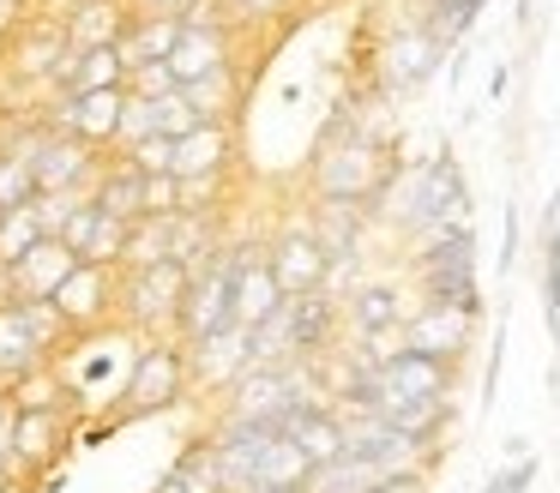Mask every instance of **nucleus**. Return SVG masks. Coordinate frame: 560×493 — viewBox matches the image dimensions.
I'll use <instances>...</instances> for the list:
<instances>
[{
	"label": "nucleus",
	"instance_id": "1",
	"mask_svg": "<svg viewBox=\"0 0 560 493\" xmlns=\"http://www.w3.org/2000/svg\"><path fill=\"white\" fill-rule=\"evenodd\" d=\"M380 216H386L410 247L422 235H434V228H446V223H470V180H464L458 156L434 151V156H422V163L398 168V180H392V192L380 199L374 223Z\"/></svg>",
	"mask_w": 560,
	"mask_h": 493
},
{
	"label": "nucleus",
	"instance_id": "2",
	"mask_svg": "<svg viewBox=\"0 0 560 493\" xmlns=\"http://www.w3.org/2000/svg\"><path fill=\"white\" fill-rule=\"evenodd\" d=\"M398 144L392 132H343V139H319L314 163H307V187L314 199H338V204H368L380 211V199L398 180Z\"/></svg>",
	"mask_w": 560,
	"mask_h": 493
},
{
	"label": "nucleus",
	"instance_id": "3",
	"mask_svg": "<svg viewBox=\"0 0 560 493\" xmlns=\"http://www.w3.org/2000/svg\"><path fill=\"white\" fill-rule=\"evenodd\" d=\"M194 397L187 385V343L182 337H158V343H139V361L121 385V403L109 409L103 427H127V421L163 415V409H182Z\"/></svg>",
	"mask_w": 560,
	"mask_h": 493
},
{
	"label": "nucleus",
	"instance_id": "4",
	"mask_svg": "<svg viewBox=\"0 0 560 493\" xmlns=\"http://www.w3.org/2000/svg\"><path fill=\"white\" fill-rule=\"evenodd\" d=\"M302 397H326L302 361H290V367H247L235 385L218 391V415L211 421H278L283 427V415H290Z\"/></svg>",
	"mask_w": 560,
	"mask_h": 493
},
{
	"label": "nucleus",
	"instance_id": "5",
	"mask_svg": "<svg viewBox=\"0 0 560 493\" xmlns=\"http://www.w3.org/2000/svg\"><path fill=\"white\" fill-rule=\"evenodd\" d=\"M79 445V403L55 409H13V476L19 488H37L73 457Z\"/></svg>",
	"mask_w": 560,
	"mask_h": 493
},
{
	"label": "nucleus",
	"instance_id": "6",
	"mask_svg": "<svg viewBox=\"0 0 560 493\" xmlns=\"http://www.w3.org/2000/svg\"><path fill=\"white\" fill-rule=\"evenodd\" d=\"M182 265H145V271H121V331H133L139 343L158 337H182V295H187Z\"/></svg>",
	"mask_w": 560,
	"mask_h": 493
},
{
	"label": "nucleus",
	"instance_id": "7",
	"mask_svg": "<svg viewBox=\"0 0 560 493\" xmlns=\"http://www.w3.org/2000/svg\"><path fill=\"white\" fill-rule=\"evenodd\" d=\"M235 259H242V240H223L211 253V265H199L187 277V295H182V343H199V337L235 325Z\"/></svg>",
	"mask_w": 560,
	"mask_h": 493
},
{
	"label": "nucleus",
	"instance_id": "8",
	"mask_svg": "<svg viewBox=\"0 0 560 493\" xmlns=\"http://www.w3.org/2000/svg\"><path fill=\"white\" fill-rule=\"evenodd\" d=\"M440 60H446V48H440L416 19H404L398 31H386V43L374 48V96H386V103L416 96L440 72Z\"/></svg>",
	"mask_w": 560,
	"mask_h": 493
},
{
	"label": "nucleus",
	"instance_id": "9",
	"mask_svg": "<svg viewBox=\"0 0 560 493\" xmlns=\"http://www.w3.org/2000/svg\"><path fill=\"white\" fill-rule=\"evenodd\" d=\"M49 301L61 307V319L73 337L115 331V325H121V271H109V265H73V277H67Z\"/></svg>",
	"mask_w": 560,
	"mask_h": 493
},
{
	"label": "nucleus",
	"instance_id": "10",
	"mask_svg": "<svg viewBox=\"0 0 560 493\" xmlns=\"http://www.w3.org/2000/svg\"><path fill=\"white\" fill-rule=\"evenodd\" d=\"M121 103L127 91H79V96H43V127L67 132V139L91 144V151H115V132H121Z\"/></svg>",
	"mask_w": 560,
	"mask_h": 493
},
{
	"label": "nucleus",
	"instance_id": "11",
	"mask_svg": "<svg viewBox=\"0 0 560 493\" xmlns=\"http://www.w3.org/2000/svg\"><path fill=\"white\" fill-rule=\"evenodd\" d=\"M61 60H67V31H61V19H55V12H37V19L13 36V43L0 48V72H7L19 91H37V96L55 91Z\"/></svg>",
	"mask_w": 560,
	"mask_h": 493
},
{
	"label": "nucleus",
	"instance_id": "12",
	"mask_svg": "<svg viewBox=\"0 0 560 493\" xmlns=\"http://www.w3.org/2000/svg\"><path fill=\"white\" fill-rule=\"evenodd\" d=\"M374 385H380V409H374V415H386V409H398V403L458 397V367L440 361V355H422V349H398L392 361H380V367H374Z\"/></svg>",
	"mask_w": 560,
	"mask_h": 493
},
{
	"label": "nucleus",
	"instance_id": "13",
	"mask_svg": "<svg viewBox=\"0 0 560 493\" xmlns=\"http://www.w3.org/2000/svg\"><path fill=\"white\" fill-rule=\"evenodd\" d=\"M103 156H109V151H91V144H79V139H67V132L43 127V139L25 151L31 180H37V199H43V192H73V199H85L91 180H97V168H103Z\"/></svg>",
	"mask_w": 560,
	"mask_h": 493
},
{
	"label": "nucleus",
	"instance_id": "14",
	"mask_svg": "<svg viewBox=\"0 0 560 493\" xmlns=\"http://www.w3.org/2000/svg\"><path fill=\"white\" fill-rule=\"evenodd\" d=\"M482 337V313H458V307H434V301H416L410 319H404V349H422V355H440L452 367H464Z\"/></svg>",
	"mask_w": 560,
	"mask_h": 493
},
{
	"label": "nucleus",
	"instance_id": "15",
	"mask_svg": "<svg viewBox=\"0 0 560 493\" xmlns=\"http://www.w3.org/2000/svg\"><path fill=\"white\" fill-rule=\"evenodd\" d=\"M266 265H271V277H278L283 295H307V289H326V277H331V259H326V247L314 240L307 216H302V223L271 228V235H266Z\"/></svg>",
	"mask_w": 560,
	"mask_h": 493
},
{
	"label": "nucleus",
	"instance_id": "16",
	"mask_svg": "<svg viewBox=\"0 0 560 493\" xmlns=\"http://www.w3.org/2000/svg\"><path fill=\"white\" fill-rule=\"evenodd\" d=\"M290 343H295V361H302V367L338 355V343H343V301L331 295V289L290 295Z\"/></svg>",
	"mask_w": 560,
	"mask_h": 493
},
{
	"label": "nucleus",
	"instance_id": "17",
	"mask_svg": "<svg viewBox=\"0 0 560 493\" xmlns=\"http://www.w3.org/2000/svg\"><path fill=\"white\" fill-rule=\"evenodd\" d=\"M247 367H254V355H247V325H223V331L187 343V385H194L199 397H218L223 385H235Z\"/></svg>",
	"mask_w": 560,
	"mask_h": 493
},
{
	"label": "nucleus",
	"instance_id": "18",
	"mask_svg": "<svg viewBox=\"0 0 560 493\" xmlns=\"http://www.w3.org/2000/svg\"><path fill=\"white\" fill-rule=\"evenodd\" d=\"M343 301V337H362V331H398L410 319L404 307V289L392 277H355L350 289H338Z\"/></svg>",
	"mask_w": 560,
	"mask_h": 493
},
{
	"label": "nucleus",
	"instance_id": "19",
	"mask_svg": "<svg viewBox=\"0 0 560 493\" xmlns=\"http://www.w3.org/2000/svg\"><path fill=\"white\" fill-rule=\"evenodd\" d=\"M242 163V139H235V120H211V127L175 139V180H206V175H230Z\"/></svg>",
	"mask_w": 560,
	"mask_h": 493
},
{
	"label": "nucleus",
	"instance_id": "20",
	"mask_svg": "<svg viewBox=\"0 0 560 493\" xmlns=\"http://www.w3.org/2000/svg\"><path fill=\"white\" fill-rule=\"evenodd\" d=\"M55 19L67 31V48H121L127 24H133V7L127 0H73Z\"/></svg>",
	"mask_w": 560,
	"mask_h": 493
},
{
	"label": "nucleus",
	"instance_id": "21",
	"mask_svg": "<svg viewBox=\"0 0 560 493\" xmlns=\"http://www.w3.org/2000/svg\"><path fill=\"white\" fill-rule=\"evenodd\" d=\"M283 433H290L295 445H302L307 463H338L343 457V415L326 403V397H302V403L283 415Z\"/></svg>",
	"mask_w": 560,
	"mask_h": 493
},
{
	"label": "nucleus",
	"instance_id": "22",
	"mask_svg": "<svg viewBox=\"0 0 560 493\" xmlns=\"http://www.w3.org/2000/svg\"><path fill=\"white\" fill-rule=\"evenodd\" d=\"M283 289L266 265V240H242V259H235V325H259L266 313L283 307Z\"/></svg>",
	"mask_w": 560,
	"mask_h": 493
},
{
	"label": "nucleus",
	"instance_id": "23",
	"mask_svg": "<svg viewBox=\"0 0 560 493\" xmlns=\"http://www.w3.org/2000/svg\"><path fill=\"white\" fill-rule=\"evenodd\" d=\"M73 265H79V259L61 247V240L43 235L37 247H31L25 259L13 265V301H49L55 289H61L67 277H73Z\"/></svg>",
	"mask_w": 560,
	"mask_h": 493
},
{
	"label": "nucleus",
	"instance_id": "24",
	"mask_svg": "<svg viewBox=\"0 0 560 493\" xmlns=\"http://www.w3.org/2000/svg\"><path fill=\"white\" fill-rule=\"evenodd\" d=\"M127 91V67H121V48H67L61 72H55V91L49 96H79V91Z\"/></svg>",
	"mask_w": 560,
	"mask_h": 493
},
{
	"label": "nucleus",
	"instance_id": "25",
	"mask_svg": "<svg viewBox=\"0 0 560 493\" xmlns=\"http://www.w3.org/2000/svg\"><path fill=\"white\" fill-rule=\"evenodd\" d=\"M139 187H145V175H139L127 156H103L97 180H91V204H97L103 216H115V223H139Z\"/></svg>",
	"mask_w": 560,
	"mask_h": 493
},
{
	"label": "nucleus",
	"instance_id": "26",
	"mask_svg": "<svg viewBox=\"0 0 560 493\" xmlns=\"http://www.w3.org/2000/svg\"><path fill=\"white\" fill-rule=\"evenodd\" d=\"M182 24L187 19H170V12H133L121 36V67H145V60H170L175 43H182Z\"/></svg>",
	"mask_w": 560,
	"mask_h": 493
},
{
	"label": "nucleus",
	"instance_id": "27",
	"mask_svg": "<svg viewBox=\"0 0 560 493\" xmlns=\"http://www.w3.org/2000/svg\"><path fill=\"white\" fill-rule=\"evenodd\" d=\"M37 367H55V361L43 355L37 343H31V331H25V319H19V307L7 301V307H0V385L25 379V373H37Z\"/></svg>",
	"mask_w": 560,
	"mask_h": 493
},
{
	"label": "nucleus",
	"instance_id": "28",
	"mask_svg": "<svg viewBox=\"0 0 560 493\" xmlns=\"http://www.w3.org/2000/svg\"><path fill=\"white\" fill-rule=\"evenodd\" d=\"M482 7L488 0H422V7H416V24H422L428 36H434L440 48H458L464 36L476 31V19H482Z\"/></svg>",
	"mask_w": 560,
	"mask_h": 493
},
{
	"label": "nucleus",
	"instance_id": "29",
	"mask_svg": "<svg viewBox=\"0 0 560 493\" xmlns=\"http://www.w3.org/2000/svg\"><path fill=\"white\" fill-rule=\"evenodd\" d=\"M158 493H223L218 451H211V439H206V433H199V439L187 445L182 457H175V469L158 481Z\"/></svg>",
	"mask_w": 560,
	"mask_h": 493
},
{
	"label": "nucleus",
	"instance_id": "30",
	"mask_svg": "<svg viewBox=\"0 0 560 493\" xmlns=\"http://www.w3.org/2000/svg\"><path fill=\"white\" fill-rule=\"evenodd\" d=\"M542 319H548V337L560 343V192H555V204L542 211Z\"/></svg>",
	"mask_w": 560,
	"mask_h": 493
},
{
	"label": "nucleus",
	"instance_id": "31",
	"mask_svg": "<svg viewBox=\"0 0 560 493\" xmlns=\"http://www.w3.org/2000/svg\"><path fill=\"white\" fill-rule=\"evenodd\" d=\"M247 355L254 367H290L295 361V343H290V301L278 313H266L259 325H247Z\"/></svg>",
	"mask_w": 560,
	"mask_h": 493
},
{
	"label": "nucleus",
	"instance_id": "32",
	"mask_svg": "<svg viewBox=\"0 0 560 493\" xmlns=\"http://www.w3.org/2000/svg\"><path fill=\"white\" fill-rule=\"evenodd\" d=\"M242 96H247V84H242V72H218V79H199V84H187V103L199 108L206 120H235L242 115Z\"/></svg>",
	"mask_w": 560,
	"mask_h": 493
},
{
	"label": "nucleus",
	"instance_id": "33",
	"mask_svg": "<svg viewBox=\"0 0 560 493\" xmlns=\"http://www.w3.org/2000/svg\"><path fill=\"white\" fill-rule=\"evenodd\" d=\"M43 235H49V228H43L37 199H31V204H13V211H0V265H19Z\"/></svg>",
	"mask_w": 560,
	"mask_h": 493
},
{
	"label": "nucleus",
	"instance_id": "34",
	"mask_svg": "<svg viewBox=\"0 0 560 493\" xmlns=\"http://www.w3.org/2000/svg\"><path fill=\"white\" fill-rule=\"evenodd\" d=\"M97 228H103V211L91 199H79L73 211L61 216V228H55V240H61L67 253H73L79 265H91V253H97Z\"/></svg>",
	"mask_w": 560,
	"mask_h": 493
},
{
	"label": "nucleus",
	"instance_id": "35",
	"mask_svg": "<svg viewBox=\"0 0 560 493\" xmlns=\"http://www.w3.org/2000/svg\"><path fill=\"white\" fill-rule=\"evenodd\" d=\"M223 7V19L235 24V31H266V24H283L295 12V0H218Z\"/></svg>",
	"mask_w": 560,
	"mask_h": 493
},
{
	"label": "nucleus",
	"instance_id": "36",
	"mask_svg": "<svg viewBox=\"0 0 560 493\" xmlns=\"http://www.w3.org/2000/svg\"><path fill=\"white\" fill-rule=\"evenodd\" d=\"M139 139H158V103L127 96V103H121V132H115V151H133Z\"/></svg>",
	"mask_w": 560,
	"mask_h": 493
},
{
	"label": "nucleus",
	"instance_id": "37",
	"mask_svg": "<svg viewBox=\"0 0 560 493\" xmlns=\"http://www.w3.org/2000/svg\"><path fill=\"white\" fill-rule=\"evenodd\" d=\"M182 84H175L170 60H145V67H127V96H145V103H163V96H175Z\"/></svg>",
	"mask_w": 560,
	"mask_h": 493
},
{
	"label": "nucleus",
	"instance_id": "38",
	"mask_svg": "<svg viewBox=\"0 0 560 493\" xmlns=\"http://www.w3.org/2000/svg\"><path fill=\"white\" fill-rule=\"evenodd\" d=\"M199 127H211V120L187 103V91H175V96H163V103H158V132H163V139H187V132H199Z\"/></svg>",
	"mask_w": 560,
	"mask_h": 493
},
{
	"label": "nucleus",
	"instance_id": "39",
	"mask_svg": "<svg viewBox=\"0 0 560 493\" xmlns=\"http://www.w3.org/2000/svg\"><path fill=\"white\" fill-rule=\"evenodd\" d=\"M31 199H37L31 163H25V156H0V211H13V204H31Z\"/></svg>",
	"mask_w": 560,
	"mask_h": 493
},
{
	"label": "nucleus",
	"instance_id": "40",
	"mask_svg": "<svg viewBox=\"0 0 560 493\" xmlns=\"http://www.w3.org/2000/svg\"><path fill=\"white\" fill-rule=\"evenodd\" d=\"M175 211H182V180L145 175V187H139V216H175Z\"/></svg>",
	"mask_w": 560,
	"mask_h": 493
},
{
	"label": "nucleus",
	"instance_id": "41",
	"mask_svg": "<svg viewBox=\"0 0 560 493\" xmlns=\"http://www.w3.org/2000/svg\"><path fill=\"white\" fill-rule=\"evenodd\" d=\"M115 156H127L139 175H170V168H175V139H163V132H158V139H139L133 151H115Z\"/></svg>",
	"mask_w": 560,
	"mask_h": 493
},
{
	"label": "nucleus",
	"instance_id": "42",
	"mask_svg": "<svg viewBox=\"0 0 560 493\" xmlns=\"http://www.w3.org/2000/svg\"><path fill=\"white\" fill-rule=\"evenodd\" d=\"M536 451H518L512 463H500L494 476H488V493H530V481H536Z\"/></svg>",
	"mask_w": 560,
	"mask_h": 493
},
{
	"label": "nucleus",
	"instance_id": "43",
	"mask_svg": "<svg viewBox=\"0 0 560 493\" xmlns=\"http://www.w3.org/2000/svg\"><path fill=\"white\" fill-rule=\"evenodd\" d=\"M0 493H19V476H13V403L0 397Z\"/></svg>",
	"mask_w": 560,
	"mask_h": 493
},
{
	"label": "nucleus",
	"instance_id": "44",
	"mask_svg": "<svg viewBox=\"0 0 560 493\" xmlns=\"http://www.w3.org/2000/svg\"><path fill=\"white\" fill-rule=\"evenodd\" d=\"M37 12H43V0H0V48L13 43V36L25 31Z\"/></svg>",
	"mask_w": 560,
	"mask_h": 493
},
{
	"label": "nucleus",
	"instance_id": "45",
	"mask_svg": "<svg viewBox=\"0 0 560 493\" xmlns=\"http://www.w3.org/2000/svg\"><path fill=\"white\" fill-rule=\"evenodd\" d=\"M500 367H506V325H494V343H488V361H482V409L500 391Z\"/></svg>",
	"mask_w": 560,
	"mask_h": 493
},
{
	"label": "nucleus",
	"instance_id": "46",
	"mask_svg": "<svg viewBox=\"0 0 560 493\" xmlns=\"http://www.w3.org/2000/svg\"><path fill=\"white\" fill-rule=\"evenodd\" d=\"M368 493H428V469H398V476H380Z\"/></svg>",
	"mask_w": 560,
	"mask_h": 493
},
{
	"label": "nucleus",
	"instance_id": "47",
	"mask_svg": "<svg viewBox=\"0 0 560 493\" xmlns=\"http://www.w3.org/2000/svg\"><path fill=\"white\" fill-rule=\"evenodd\" d=\"M518 265V204H506V228H500V271Z\"/></svg>",
	"mask_w": 560,
	"mask_h": 493
},
{
	"label": "nucleus",
	"instance_id": "48",
	"mask_svg": "<svg viewBox=\"0 0 560 493\" xmlns=\"http://www.w3.org/2000/svg\"><path fill=\"white\" fill-rule=\"evenodd\" d=\"M506 79H512V67H494V72H488V103H500V96H506Z\"/></svg>",
	"mask_w": 560,
	"mask_h": 493
},
{
	"label": "nucleus",
	"instance_id": "49",
	"mask_svg": "<svg viewBox=\"0 0 560 493\" xmlns=\"http://www.w3.org/2000/svg\"><path fill=\"white\" fill-rule=\"evenodd\" d=\"M61 7H73V0H49V12H61Z\"/></svg>",
	"mask_w": 560,
	"mask_h": 493
},
{
	"label": "nucleus",
	"instance_id": "50",
	"mask_svg": "<svg viewBox=\"0 0 560 493\" xmlns=\"http://www.w3.org/2000/svg\"><path fill=\"white\" fill-rule=\"evenodd\" d=\"M43 12H49V0H43Z\"/></svg>",
	"mask_w": 560,
	"mask_h": 493
}]
</instances>
